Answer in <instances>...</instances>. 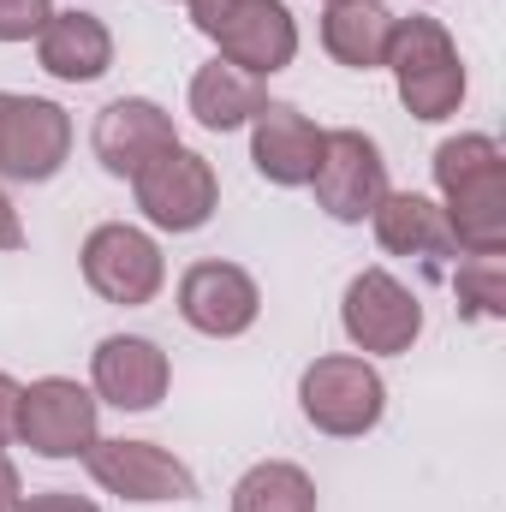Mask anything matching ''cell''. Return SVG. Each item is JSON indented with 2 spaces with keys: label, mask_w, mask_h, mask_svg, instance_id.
I'll list each match as a JSON object with an SVG mask.
<instances>
[{
  "label": "cell",
  "mask_w": 506,
  "mask_h": 512,
  "mask_svg": "<svg viewBox=\"0 0 506 512\" xmlns=\"http://www.w3.org/2000/svg\"><path fill=\"white\" fill-rule=\"evenodd\" d=\"M441 215L465 256L506 251V149L489 131H459L435 149Z\"/></svg>",
  "instance_id": "obj_1"
},
{
  "label": "cell",
  "mask_w": 506,
  "mask_h": 512,
  "mask_svg": "<svg viewBox=\"0 0 506 512\" xmlns=\"http://www.w3.org/2000/svg\"><path fill=\"white\" fill-rule=\"evenodd\" d=\"M381 66L393 72V90H399L411 120L441 126V120L459 114V102H465V60H459V42L447 36L441 18H423V12L393 18V42H387Z\"/></svg>",
  "instance_id": "obj_2"
},
{
  "label": "cell",
  "mask_w": 506,
  "mask_h": 512,
  "mask_svg": "<svg viewBox=\"0 0 506 512\" xmlns=\"http://www.w3.org/2000/svg\"><path fill=\"white\" fill-rule=\"evenodd\" d=\"M191 24L221 48L215 60L251 72V78H274L298 60V18L286 0H185Z\"/></svg>",
  "instance_id": "obj_3"
},
{
  "label": "cell",
  "mask_w": 506,
  "mask_h": 512,
  "mask_svg": "<svg viewBox=\"0 0 506 512\" xmlns=\"http://www.w3.org/2000/svg\"><path fill=\"white\" fill-rule=\"evenodd\" d=\"M298 411H304L310 429H322L334 441H358L387 411V382H381V370L370 358L334 352V358H316L298 376Z\"/></svg>",
  "instance_id": "obj_4"
},
{
  "label": "cell",
  "mask_w": 506,
  "mask_h": 512,
  "mask_svg": "<svg viewBox=\"0 0 506 512\" xmlns=\"http://www.w3.org/2000/svg\"><path fill=\"white\" fill-rule=\"evenodd\" d=\"M131 197H137V209H143L149 227H161V233H197L221 209V179H215L209 155L173 143V149H161L131 179Z\"/></svg>",
  "instance_id": "obj_5"
},
{
  "label": "cell",
  "mask_w": 506,
  "mask_h": 512,
  "mask_svg": "<svg viewBox=\"0 0 506 512\" xmlns=\"http://www.w3.org/2000/svg\"><path fill=\"white\" fill-rule=\"evenodd\" d=\"M310 191H316V209L340 227H358L376 215V203L393 191L387 185V161H381V143L364 131L340 126L322 131V155H316V173H310Z\"/></svg>",
  "instance_id": "obj_6"
},
{
  "label": "cell",
  "mask_w": 506,
  "mask_h": 512,
  "mask_svg": "<svg viewBox=\"0 0 506 512\" xmlns=\"http://www.w3.org/2000/svg\"><path fill=\"white\" fill-rule=\"evenodd\" d=\"M340 328L364 358H399L423 334V304L399 274L364 268V274H352V286L340 298Z\"/></svg>",
  "instance_id": "obj_7"
},
{
  "label": "cell",
  "mask_w": 506,
  "mask_h": 512,
  "mask_svg": "<svg viewBox=\"0 0 506 512\" xmlns=\"http://www.w3.org/2000/svg\"><path fill=\"white\" fill-rule=\"evenodd\" d=\"M72 155V114L48 96L0 90V179L48 185Z\"/></svg>",
  "instance_id": "obj_8"
},
{
  "label": "cell",
  "mask_w": 506,
  "mask_h": 512,
  "mask_svg": "<svg viewBox=\"0 0 506 512\" xmlns=\"http://www.w3.org/2000/svg\"><path fill=\"white\" fill-rule=\"evenodd\" d=\"M102 423V399L72 376H42L18 393V441L36 459H84Z\"/></svg>",
  "instance_id": "obj_9"
},
{
  "label": "cell",
  "mask_w": 506,
  "mask_h": 512,
  "mask_svg": "<svg viewBox=\"0 0 506 512\" xmlns=\"http://www.w3.org/2000/svg\"><path fill=\"white\" fill-rule=\"evenodd\" d=\"M78 262H84L90 292L108 298V304H126V310L149 304V298L167 286L161 245H155L143 227H131V221H102V227H90Z\"/></svg>",
  "instance_id": "obj_10"
},
{
  "label": "cell",
  "mask_w": 506,
  "mask_h": 512,
  "mask_svg": "<svg viewBox=\"0 0 506 512\" xmlns=\"http://www.w3.org/2000/svg\"><path fill=\"white\" fill-rule=\"evenodd\" d=\"M90 477L120 495V501H137V507H161V501H191L197 495V477L179 453L155 447V441H131V435H114V441H90L84 453Z\"/></svg>",
  "instance_id": "obj_11"
},
{
  "label": "cell",
  "mask_w": 506,
  "mask_h": 512,
  "mask_svg": "<svg viewBox=\"0 0 506 512\" xmlns=\"http://www.w3.org/2000/svg\"><path fill=\"white\" fill-rule=\"evenodd\" d=\"M179 316L209 340H239L262 316V292L239 262H191L179 274Z\"/></svg>",
  "instance_id": "obj_12"
},
{
  "label": "cell",
  "mask_w": 506,
  "mask_h": 512,
  "mask_svg": "<svg viewBox=\"0 0 506 512\" xmlns=\"http://www.w3.org/2000/svg\"><path fill=\"white\" fill-rule=\"evenodd\" d=\"M167 382H173V364L143 334H108L90 358V393L114 411H155L167 399Z\"/></svg>",
  "instance_id": "obj_13"
},
{
  "label": "cell",
  "mask_w": 506,
  "mask_h": 512,
  "mask_svg": "<svg viewBox=\"0 0 506 512\" xmlns=\"http://www.w3.org/2000/svg\"><path fill=\"white\" fill-rule=\"evenodd\" d=\"M179 143V131H173V114L161 108V102H149V96H120V102H108L102 114H96V126H90V149H96V161L114 173V179H137L161 149H173Z\"/></svg>",
  "instance_id": "obj_14"
},
{
  "label": "cell",
  "mask_w": 506,
  "mask_h": 512,
  "mask_svg": "<svg viewBox=\"0 0 506 512\" xmlns=\"http://www.w3.org/2000/svg\"><path fill=\"white\" fill-rule=\"evenodd\" d=\"M316 155H322V126H316L304 108L268 102V108L251 120V161H256V173H262L268 185H280V191L310 185Z\"/></svg>",
  "instance_id": "obj_15"
},
{
  "label": "cell",
  "mask_w": 506,
  "mask_h": 512,
  "mask_svg": "<svg viewBox=\"0 0 506 512\" xmlns=\"http://www.w3.org/2000/svg\"><path fill=\"white\" fill-rule=\"evenodd\" d=\"M36 60L60 84H96L114 66V30L96 12H54L36 36Z\"/></svg>",
  "instance_id": "obj_16"
},
{
  "label": "cell",
  "mask_w": 506,
  "mask_h": 512,
  "mask_svg": "<svg viewBox=\"0 0 506 512\" xmlns=\"http://www.w3.org/2000/svg\"><path fill=\"white\" fill-rule=\"evenodd\" d=\"M370 227H376V245L387 256H423V262L459 256L441 203L423 197V191H387V197L376 203V215H370Z\"/></svg>",
  "instance_id": "obj_17"
},
{
  "label": "cell",
  "mask_w": 506,
  "mask_h": 512,
  "mask_svg": "<svg viewBox=\"0 0 506 512\" xmlns=\"http://www.w3.org/2000/svg\"><path fill=\"white\" fill-rule=\"evenodd\" d=\"M387 42H393V12L381 0H328L322 12V48L352 66V72H376L387 60Z\"/></svg>",
  "instance_id": "obj_18"
},
{
  "label": "cell",
  "mask_w": 506,
  "mask_h": 512,
  "mask_svg": "<svg viewBox=\"0 0 506 512\" xmlns=\"http://www.w3.org/2000/svg\"><path fill=\"white\" fill-rule=\"evenodd\" d=\"M262 108H268L262 78L227 66V60L197 66V78H191V120L203 131H239V126H251Z\"/></svg>",
  "instance_id": "obj_19"
},
{
  "label": "cell",
  "mask_w": 506,
  "mask_h": 512,
  "mask_svg": "<svg viewBox=\"0 0 506 512\" xmlns=\"http://www.w3.org/2000/svg\"><path fill=\"white\" fill-rule=\"evenodd\" d=\"M233 512H316V483L292 459H262L233 483Z\"/></svg>",
  "instance_id": "obj_20"
},
{
  "label": "cell",
  "mask_w": 506,
  "mask_h": 512,
  "mask_svg": "<svg viewBox=\"0 0 506 512\" xmlns=\"http://www.w3.org/2000/svg\"><path fill=\"white\" fill-rule=\"evenodd\" d=\"M453 292H459V310L465 316H506V256H459V274H453Z\"/></svg>",
  "instance_id": "obj_21"
},
{
  "label": "cell",
  "mask_w": 506,
  "mask_h": 512,
  "mask_svg": "<svg viewBox=\"0 0 506 512\" xmlns=\"http://www.w3.org/2000/svg\"><path fill=\"white\" fill-rule=\"evenodd\" d=\"M54 18V0H0V42H30Z\"/></svg>",
  "instance_id": "obj_22"
},
{
  "label": "cell",
  "mask_w": 506,
  "mask_h": 512,
  "mask_svg": "<svg viewBox=\"0 0 506 512\" xmlns=\"http://www.w3.org/2000/svg\"><path fill=\"white\" fill-rule=\"evenodd\" d=\"M18 512H102V507L84 501V495H72V489H42V495H24Z\"/></svg>",
  "instance_id": "obj_23"
},
{
  "label": "cell",
  "mask_w": 506,
  "mask_h": 512,
  "mask_svg": "<svg viewBox=\"0 0 506 512\" xmlns=\"http://www.w3.org/2000/svg\"><path fill=\"white\" fill-rule=\"evenodd\" d=\"M18 393H24V387L0 370V447H12V441H18Z\"/></svg>",
  "instance_id": "obj_24"
},
{
  "label": "cell",
  "mask_w": 506,
  "mask_h": 512,
  "mask_svg": "<svg viewBox=\"0 0 506 512\" xmlns=\"http://www.w3.org/2000/svg\"><path fill=\"white\" fill-rule=\"evenodd\" d=\"M0 251H24V221H18L6 191H0Z\"/></svg>",
  "instance_id": "obj_25"
},
{
  "label": "cell",
  "mask_w": 506,
  "mask_h": 512,
  "mask_svg": "<svg viewBox=\"0 0 506 512\" xmlns=\"http://www.w3.org/2000/svg\"><path fill=\"white\" fill-rule=\"evenodd\" d=\"M18 501H24V483H18V465L0 453V512H18Z\"/></svg>",
  "instance_id": "obj_26"
}]
</instances>
